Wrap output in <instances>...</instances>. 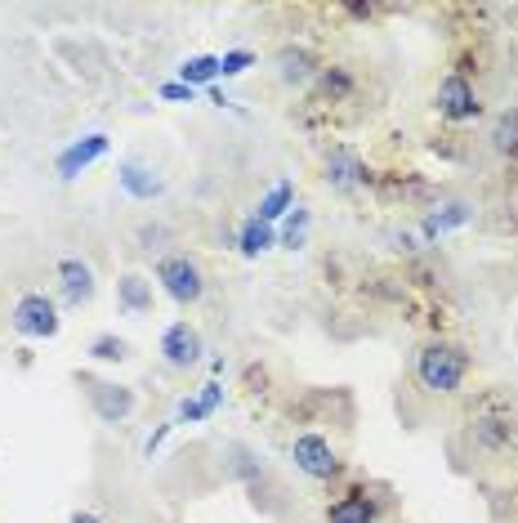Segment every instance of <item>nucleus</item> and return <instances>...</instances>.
Listing matches in <instances>:
<instances>
[{
  "label": "nucleus",
  "instance_id": "20e7f679",
  "mask_svg": "<svg viewBox=\"0 0 518 523\" xmlns=\"http://www.w3.org/2000/svg\"><path fill=\"white\" fill-rule=\"evenodd\" d=\"M469 439H474L483 452H505L518 439L514 412L501 403H483L474 416H469Z\"/></svg>",
  "mask_w": 518,
  "mask_h": 523
},
{
  "label": "nucleus",
  "instance_id": "5701e85b",
  "mask_svg": "<svg viewBox=\"0 0 518 523\" xmlns=\"http://www.w3.org/2000/svg\"><path fill=\"white\" fill-rule=\"evenodd\" d=\"M309 224H313V215L309 211H291L286 215V228H282V246H304V233H309Z\"/></svg>",
  "mask_w": 518,
  "mask_h": 523
},
{
  "label": "nucleus",
  "instance_id": "0eeeda50",
  "mask_svg": "<svg viewBox=\"0 0 518 523\" xmlns=\"http://www.w3.org/2000/svg\"><path fill=\"white\" fill-rule=\"evenodd\" d=\"M434 108H438V117H443V121H452V126H460V121H474L478 112H483V103H478L474 81H469L465 72H452L443 85H438Z\"/></svg>",
  "mask_w": 518,
  "mask_h": 523
},
{
  "label": "nucleus",
  "instance_id": "f03ea898",
  "mask_svg": "<svg viewBox=\"0 0 518 523\" xmlns=\"http://www.w3.org/2000/svg\"><path fill=\"white\" fill-rule=\"evenodd\" d=\"M9 327L27 340L59 336V304H54V296H45V291H27V296L14 304V313H9Z\"/></svg>",
  "mask_w": 518,
  "mask_h": 523
},
{
  "label": "nucleus",
  "instance_id": "f8f14e48",
  "mask_svg": "<svg viewBox=\"0 0 518 523\" xmlns=\"http://www.w3.org/2000/svg\"><path fill=\"white\" fill-rule=\"evenodd\" d=\"M108 152V135H85V139H76L72 148H63L59 152V175L63 179H76L81 170H90L94 161Z\"/></svg>",
  "mask_w": 518,
  "mask_h": 523
},
{
  "label": "nucleus",
  "instance_id": "6e6552de",
  "mask_svg": "<svg viewBox=\"0 0 518 523\" xmlns=\"http://www.w3.org/2000/svg\"><path fill=\"white\" fill-rule=\"evenodd\" d=\"M322 170H326V184L340 188V193H358V188L371 184V166H367V161H362L353 148H344V144L326 152Z\"/></svg>",
  "mask_w": 518,
  "mask_h": 523
},
{
  "label": "nucleus",
  "instance_id": "39448f33",
  "mask_svg": "<svg viewBox=\"0 0 518 523\" xmlns=\"http://www.w3.org/2000/svg\"><path fill=\"white\" fill-rule=\"evenodd\" d=\"M291 461H295V470L318 479V483L340 479V470H344L340 452H335L331 439H322V434H300V439L291 443Z\"/></svg>",
  "mask_w": 518,
  "mask_h": 523
},
{
  "label": "nucleus",
  "instance_id": "b1692460",
  "mask_svg": "<svg viewBox=\"0 0 518 523\" xmlns=\"http://www.w3.org/2000/svg\"><path fill=\"white\" fill-rule=\"evenodd\" d=\"M134 242H139V251H161V246L170 242V228L152 220V224H143L139 233H134Z\"/></svg>",
  "mask_w": 518,
  "mask_h": 523
},
{
  "label": "nucleus",
  "instance_id": "423d86ee",
  "mask_svg": "<svg viewBox=\"0 0 518 523\" xmlns=\"http://www.w3.org/2000/svg\"><path fill=\"white\" fill-rule=\"evenodd\" d=\"M81 389H85V398H90L94 416H99L103 425H121V421H126V416L134 412V389H130V385L81 376Z\"/></svg>",
  "mask_w": 518,
  "mask_h": 523
},
{
  "label": "nucleus",
  "instance_id": "cd10ccee",
  "mask_svg": "<svg viewBox=\"0 0 518 523\" xmlns=\"http://www.w3.org/2000/svg\"><path fill=\"white\" fill-rule=\"evenodd\" d=\"M72 523H103V519L94 515V510H76V515H72Z\"/></svg>",
  "mask_w": 518,
  "mask_h": 523
},
{
  "label": "nucleus",
  "instance_id": "aec40b11",
  "mask_svg": "<svg viewBox=\"0 0 518 523\" xmlns=\"http://www.w3.org/2000/svg\"><path fill=\"white\" fill-rule=\"evenodd\" d=\"M469 220V206H443V211H434V215H425V237H438V233H447V228H456V224H465Z\"/></svg>",
  "mask_w": 518,
  "mask_h": 523
},
{
  "label": "nucleus",
  "instance_id": "6ab92c4d",
  "mask_svg": "<svg viewBox=\"0 0 518 523\" xmlns=\"http://www.w3.org/2000/svg\"><path fill=\"white\" fill-rule=\"evenodd\" d=\"M291 197H295V188H291V179H282V184H273V193L259 202V215L255 220H264V224H273V220H282L286 211H291Z\"/></svg>",
  "mask_w": 518,
  "mask_h": 523
},
{
  "label": "nucleus",
  "instance_id": "a211bd4d",
  "mask_svg": "<svg viewBox=\"0 0 518 523\" xmlns=\"http://www.w3.org/2000/svg\"><path fill=\"white\" fill-rule=\"evenodd\" d=\"M179 81L184 85H210V81H219V54H197V59H188L184 68H179Z\"/></svg>",
  "mask_w": 518,
  "mask_h": 523
},
{
  "label": "nucleus",
  "instance_id": "4be33fe9",
  "mask_svg": "<svg viewBox=\"0 0 518 523\" xmlns=\"http://www.w3.org/2000/svg\"><path fill=\"white\" fill-rule=\"evenodd\" d=\"M90 358H99V363H121V358H130V345L121 336H99L90 345Z\"/></svg>",
  "mask_w": 518,
  "mask_h": 523
},
{
  "label": "nucleus",
  "instance_id": "dca6fc26",
  "mask_svg": "<svg viewBox=\"0 0 518 523\" xmlns=\"http://www.w3.org/2000/svg\"><path fill=\"white\" fill-rule=\"evenodd\" d=\"M121 188H126L130 197H139V202H152V197H161L166 179H157V170L139 166V161H126V166H121Z\"/></svg>",
  "mask_w": 518,
  "mask_h": 523
},
{
  "label": "nucleus",
  "instance_id": "bb28decb",
  "mask_svg": "<svg viewBox=\"0 0 518 523\" xmlns=\"http://www.w3.org/2000/svg\"><path fill=\"white\" fill-rule=\"evenodd\" d=\"M206 403H201V398H184V403H179V421H206Z\"/></svg>",
  "mask_w": 518,
  "mask_h": 523
},
{
  "label": "nucleus",
  "instance_id": "412c9836",
  "mask_svg": "<svg viewBox=\"0 0 518 523\" xmlns=\"http://www.w3.org/2000/svg\"><path fill=\"white\" fill-rule=\"evenodd\" d=\"M273 246V228L264 220H246L242 224V255H264Z\"/></svg>",
  "mask_w": 518,
  "mask_h": 523
},
{
  "label": "nucleus",
  "instance_id": "2eb2a0df",
  "mask_svg": "<svg viewBox=\"0 0 518 523\" xmlns=\"http://www.w3.org/2000/svg\"><path fill=\"white\" fill-rule=\"evenodd\" d=\"M318 90H322V99H326V103H349V99H353V90H358V76L344 68V63H322V72H318Z\"/></svg>",
  "mask_w": 518,
  "mask_h": 523
},
{
  "label": "nucleus",
  "instance_id": "9b49d317",
  "mask_svg": "<svg viewBox=\"0 0 518 523\" xmlns=\"http://www.w3.org/2000/svg\"><path fill=\"white\" fill-rule=\"evenodd\" d=\"M273 68H277V76H282L286 85H309V81H318L322 63L313 59L304 45H282V50H277V59H273Z\"/></svg>",
  "mask_w": 518,
  "mask_h": 523
},
{
  "label": "nucleus",
  "instance_id": "1a4fd4ad",
  "mask_svg": "<svg viewBox=\"0 0 518 523\" xmlns=\"http://www.w3.org/2000/svg\"><path fill=\"white\" fill-rule=\"evenodd\" d=\"M161 358H166V367H179V372H188V367L201 358V331L188 327V322H175V327H166V336H161Z\"/></svg>",
  "mask_w": 518,
  "mask_h": 523
},
{
  "label": "nucleus",
  "instance_id": "4468645a",
  "mask_svg": "<svg viewBox=\"0 0 518 523\" xmlns=\"http://www.w3.org/2000/svg\"><path fill=\"white\" fill-rule=\"evenodd\" d=\"M117 304H121V313H130V318L152 313V278H143V273H121Z\"/></svg>",
  "mask_w": 518,
  "mask_h": 523
},
{
  "label": "nucleus",
  "instance_id": "a878e982",
  "mask_svg": "<svg viewBox=\"0 0 518 523\" xmlns=\"http://www.w3.org/2000/svg\"><path fill=\"white\" fill-rule=\"evenodd\" d=\"M161 99H175V103H193V99H197V90H193V85H184V81H175V85H161Z\"/></svg>",
  "mask_w": 518,
  "mask_h": 523
},
{
  "label": "nucleus",
  "instance_id": "f257e3e1",
  "mask_svg": "<svg viewBox=\"0 0 518 523\" xmlns=\"http://www.w3.org/2000/svg\"><path fill=\"white\" fill-rule=\"evenodd\" d=\"M469 376V354L452 340H429L416 354V380L425 394H456Z\"/></svg>",
  "mask_w": 518,
  "mask_h": 523
},
{
  "label": "nucleus",
  "instance_id": "f3484780",
  "mask_svg": "<svg viewBox=\"0 0 518 523\" xmlns=\"http://www.w3.org/2000/svg\"><path fill=\"white\" fill-rule=\"evenodd\" d=\"M492 148L501 152V157L518 161V108L501 112V117L492 121Z\"/></svg>",
  "mask_w": 518,
  "mask_h": 523
},
{
  "label": "nucleus",
  "instance_id": "393cba45",
  "mask_svg": "<svg viewBox=\"0 0 518 523\" xmlns=\"http://www.w3.org/2000/svg\"><path fill=\"white\" fill-rule=\"evenodd\" d=\"M251 63H255L251 50H233V54H224V59H219V76H242Z\"/></svg>",
  "mask_w": 518,
  "mask_h": 523
},
{
  "label": "nucleus",
  "instance_id": "ddd939ff",
  "mask_svg": "<svg viewBox=\"0 0 518 523\" xmlns=\"http://www.w3.org/2000/svg\"><path fill=\"white\" fill-rule=\"evenodd\" d=\"M326 523H376V501L362 488H349L326 506Z\"/></svg>",
  "mask_w": 518,
  "mask_h": 523
},
{
  "label": "nucleus",
  "instance_id": "9d476101",
  "mask_svg": "<svg viewBox=\"0 0 518 523\" xmlns=\"http://www.w3.org/2000/svg\"><path fill=\"white\" fill-rule=\"evenodd\" d=\"M59 291H63V304H72V309L90 304L94 300V269L85 260H76V255L59 260Z\"/></svg>",
  "mask_w": 518,
  "mask_h": 523
},
{
  "label": "nucleus",
  "instance_id": "7ed1b4c3",
  "mask_svg": "<svg viewBox=\"0 0 518 523\" xmlns=\"http://www.w3.org/2000/svg\"><path fill=\"white\" fill-rule=\"evenodd\" d=\"M157 287L175 304H197L201 296H206V278H201L197 260H188V255H161L157 260Z\"/></svg>",
  "mask_w": 518,
  "mask_h": 523
}]
</instances>
